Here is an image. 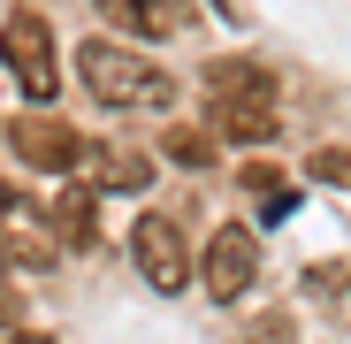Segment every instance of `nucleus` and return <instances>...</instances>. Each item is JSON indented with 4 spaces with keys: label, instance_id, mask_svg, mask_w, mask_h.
Returning a JSON list of instances; mask_svg holds the SVG:
<instances>
[{
    "label": "nucleus",
    "instance_id": "ddd939ff",
    "mask_svg": "<svg viewBox=\"0 0 351 344\" xmlns=\"http://www.w3.org/2000/svg\"><path fill=\"white\" fill-rule=\"evenodd\" d=\"M168 153L184 161V168H206V161H214V138H206V130H168Z\"/></svg>",
    "mask_w": 351,
    "mask_h": 344
},
{
    "label": "nucleus",
    "instance_id": "9b49d317",
    "mask_svg": "<svg viewBox=\"0 0 351 344\" xmlns=\"http://www.w3.org/2000/svg\"><path fill=\"white\" fill-rule=\"evenodd\" d=\"M245 192H260V214H267V222H282L290 207H298V192H290L275 168H245Z\"/></svg>",
    "mask_w": 351,
    "mask_h": 344
},
{
    "label": "nucleus",
    "instance_id": "4468645a",
    "mask_svg": "<svg viewBox=\"0 0 351 344\" xmlns=\"http://www.w3.org/2000/svg\"><path fill=\"white\" fill-rule=\"evenodd\" d=\"M245 344H298V329H290V314H260Z\"/></svg>",
    "mask_w": 351,
    "mask_h": 344
},
{
    "label": "nucleus",
    "instance_id": "f3484780",
    "mask_svg": "<svg viewBox=\"0 0 351 344\" xmlns=\"http://www.w3.org/2000/svg\"><path fill=\"white\" fill-rule=\"evenodd\" d=\"M0 268H8V245H0Z\"/></svg>",
    "mask_w": 351,
    "mask_h": 344
},
{
    "label": "nucleus",
    "instance_id": "f8f14e48",
    "mask_svg": "<svg viewBox=\"0 0 351 344\" xmlns=\"http://www.w3.org/2000/svg\"><path fill=\"white\" fill-rule=\"evenodd\" d=\"M107 184H114V192H138V184H145V161H130V153H99V192H107Z\"/></svg>",
    "mask_w": 351,
    "mask_h": 344
},
{
    "label": "nucleus",
    "instance_id": "20e7f679",
    "mask_svg": "<svg viewBox=\"0 0 351 344\" xmlns=\"http://www.w3.org/2000/svg\"><path fill=\"white\" fill-rule=\"evenodd\" d=\"M199 275H206V291L229 306V299H245L252 291V275H260V238L245 222H221L214 238H206V253H199Z\"/></svg>",
    "mask_w": 351,
    "mask_h": 344
},
{
    "label": "nucleus",
    "instance_id": "6e6552de",
    "mask_svg": "<svg viewBox=\"0 0 351 344\" xmlns=\"http://www.w3.org/2000/svg\"><path fill=\"white\" fill-rule=\"evenodd\" d=\"M206 100H275V69H260V62H214L206 69Z\"/></svg>",
    "mask_w": 351,
    "mask_h": 344
},
{
    "label": "nucleus",
    "instance_id": "0eeeda50",
    "mask_svg": "<svg viewBox=\"0 0 351 344\" xmlns=\"http://www.w3.org/2000/svg\"><path fill=\"white\" fill-rule=\"evenodd\" d=\"M206 130L237 138V146H267L275 138V100H206Z\"/></svg>",
    "mask_w": 351,
    "mask_h": 344
},
{
    "label": "nucleus",
    "instance_id": "f257e3e1",
    "mask_svg": "<svg viewBox=\"0 0 351 344\" xmlns=\"http://www.w3.org/2000/svg\"><path fill=\"white\" fill-rule=\"evenodd\" d=\"M77 69H84V92H92L99 107H168V100H176L168 69H153L145 54L114 46V38H84V46H77Z\"/></svg>",
    "mask_w": 351,
    "mask_h": 344
},
{
    "label": "nucleus",
    "instance_id": "423d86ee",
    "mask_svg": "<svg viewBox=\"0 0 351 344\" xmlns=\"http://www.w3.org/2000/svg\"><path fill=\"white\" fill-rule=\"evenodd\" d=\"M0 245H8V260H16V268H46V260H53V245H62V238H53V222H46L16 184H0Z\"/></svg>",
    "mask_w": 351,
    "mask_h": 344
},
{
    "label": "nucleus",
    "instance_id": "39448f33",
    "mask_svg": "<svg viewBox=\"0 0 351 344\" xmlns=\"http://www.w3.org/2000/svg\"><path fill=\"white\" fill-rule=\"evenodd\" d=\"M8 146H16L31 168H46V176H62V168H77V161L92 153V146H84L69 123H62V115H38V107L8 123Z\"/></svg>",
    "mask_w": 351,
    "mask_h": 344
},
{
    "label": "nucleus",
    "instance_id": "f03ea898",
    "mask_svg": "<svg viewBox=\"0 0 351 344\" xmlns=\"http://www.w3.org/2000/svg\"><path fill=\"white\" fill-rule=\"evenodd\" d=\"M0 69H8V77L31 92V100H53L62 69H53V31H46V16L16 8L8 23H0Z\"/></svg>",
    "mask_w": 351,
    "mask_h": 344
},
{
    "label": "nucleus",
    "instance_id": "7ed1b4c3",
    "mask_svg": "<svg viewBox=\"0 0 351 344\" xmlns=\"http://www.w3.org/2000/svg\"><path fill=\"white\" fill-rule=\"evenodd\" d=\"M130 260H138V275L153 283V291H168V299L191 283V245H184V229H176V214H138Z\"/></svg>",
    "mask_w": 351,
    "mask_h": 344
},
{
    "label": "nucleus",
    "instance_id": "dca6fc26",
    "mask_svg": "<svg viewBox=\"0 0 351 344\" xmlns=\"http://www.w3.org/2000/svg\"><path fill=\"white\" fill-rule=\"evenodd\" d=\"M0 344H53V336H38V329H0Z\"/></svg>",
    "mask_w": 351,
    "mask_h": 344
},
{
    "label": "nucleus",
    "instance_id": "9d476101",
    "mask_svg": "<svg viewBox=\"0 0 351 344\" xmlns=\"http://www.w3.org/2000/svg\"><path fill=\"white\" fill-rule=\"evenodd\" d=\"M46 207H53V238L84 253V245H92V192H77V184H69V192H53Z\"/></svg>",
    "mask_w": 351,
    "mask_h": 344
},
{
    "label": "nucleus",
    "instance_id": "2eb2a0df",
    "mask_svg": "<svg viewBox=\"0 0 351 344\" xmlns=\"http://www.w3.org/2000/svg\"><path fill=\"white\" fill-rule=\"evenodd\" d=\"M16 314H23V299H16V283H8V268H0V329H8Z\"/></svg>",
    "mask_w": 351,
    "mask_h": 344
},
{
    "label": "nucleus",
    "instance_id": "1a4fd4ad",
    "mask_svg": "<svg viewBox=\"0 0 351 344\" xmlns=\"http://www.w3.org/2000/svg\"><path fill=\"white\" fill-rule=\"evenodd\" d=\"M92 8H99L107 23L138 31V38H168V31H176V0H92Z\"/></svg>",
    "mask_w": 351,
    "mask_h": 344
}]
</instances>
